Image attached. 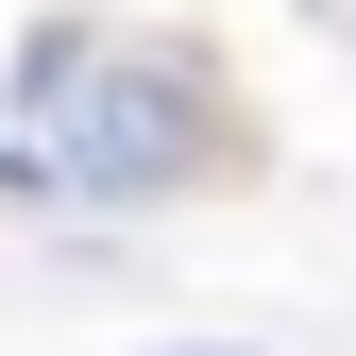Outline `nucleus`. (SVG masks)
I'll return each mask as SVG.
<instances>
[{
    "label": "nucleus",
    "instance_id": "nucleus-1",
    "mask_svg": "<svg viewBox=\"0 0 356 356\" xmlns=\"http://www.w3.org/2000/svg\"><path fill=\"white\" fill-rule=\"evenodd\" d=\"M17 136L51 153V187L68 204H204V187H238L254 170V119H238V85H220L204 34H170V17H34L17 34Z\"/></svg>",
    "mask_w": 356,
    "mask_h": 356
}]
</instances>
